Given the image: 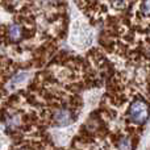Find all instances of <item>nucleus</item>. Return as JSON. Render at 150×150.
I'll return each instance as SVG.
<instances>
[{
    "instance_id": "f257e3e1",
    "label": "nucleus",
    "mask_w": 150,
    "mask_h": 150,
    "mask_svg": "<svg viewBox=\"0 0 150 150\" xmlns=\"http://www.w3.org/2000/svg\"><path fill=\"white\" fill-rule=\"evenodd\" d=\"M150 119V100L144 95L136 93L130 99L125 109V121L129 125L130 132L140 130Z\"/></svg>"
},
{
    "instance_id": "f03ea898",
    "label": "nucleus",
    "mask_w": 150,
    "mask_h": 150,
    "mask_svg": "<svg viewBox=\"0 0 150 150\" xmlns=\"http://www.w3.org/2000/svg\"><path fill=\"white\" fill-rule=\"evenodd\" d=\"M148 67V75H146V80H145V86H146V95H148V99L150 100V65L146 66Z\"/></svg>"
}]
</instances>
